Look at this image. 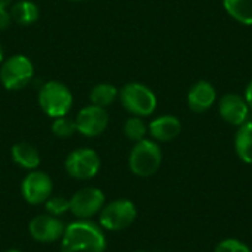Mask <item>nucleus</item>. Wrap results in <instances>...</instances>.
Instances as JSON below:
<instances>
[{
  "label": "nucleus",
  "instance_id": "obj_1",
  "mask_svg": "<svg viewBox=\"0 0 252 252\" xmlns=\"http://www.w3.org/2000/svg\"><path fill=\"white\" fill-rule=\"evenodd\" d=\"M61 241V252H105L106 250L103 230L87 220L66 226Z\"/></svg>",
  "mask_w": 252,
  "mask_h": 252
},
{
  "label": "nucleus",
  "instance_id": "obj_2",
  "mask_svg": "<svg viewBox=\"0 0 252 252\" xmlns=\"http://www.w3.org/2000/svg\"><path fill=\"white\" fill-rule=\"evenodd\" d=\"M72 102L74 97L69 87L58 80L46 81L38 90V105L50 118L68 115L72 108Z\"/></svg>",
  "mask_w": 252,
  "mask_h": 252
},
{
  "label": "nucleus",
  "instance_id": "obj_3",
  "mask_svg": "<svg viewBox=\"0 0 252 252\" xmlns=\"http://www.w3.org/2000/svg\"><path fill=\"white\" fill-rule=\"evenodd\" d=\"M123 108L134 117H149L157 109V96L145 84L133 81L124 84L118 92Z\"/></svg>",
  "mask_w": 252,
  "mask_h": 252
},
{
  "label": "nucleus",
  "instance_id": "obj_4",
  "mask_svg": "<svg viewBox=\"0 0 252 252\" xmlns=\"http://www.w3.org/2000/svg\"><path fill=\"white\" fill-rule=\"evenodd\" d=\"M161 164L162 151L157 142L143 139L134 143L128 157V165L133 174L139 177H151L159 170Z\"/></svg>",
  "mask_w": 252,
  "mask_h": 252
},
{
  "label": "nucleus",
  "instance_id": "obj_5",
  "mask_svg": "<svg viewBox=\"0 0 252 252\" xmlns=\"http://www.w3.org/2000/svg\"><path fill=\"white\" fill-rule=\"evenodd\" d=\"M34 77V63L25 55H13L0 65V81L7 90H21Z\"/></svg>",
  "mask_w": 252,
  "mask_h": 252
},
{
  "label": "nucleus",
  "instance_id": "obj_6",
  "mask_svg": "<svg viewBox=\"0 0 252 252\" xmlns=\"http://www.w3.org/2000/svg\"><path fill=\"white\" fill-rule=\"evenodd\" d=\"M137 217L136 205L128 199H117L100 210V226L105 230L120 232L130 227Z\"/></svg>",
  "mask_w": 252,
  "mask_h": 252
},
{
  "label": "nucleus",
  "instance_id": "obj_7",
  "mask_svg": "<svg viewBox=\"0 0 252 252\" xmlns=\"http://www.w3.org/2000/svg\"><path fill=\"white\" fill-rule=\"evenodd\" d=\"M65 170L77 180H90L100 170V158L94 149L78 148L68 154L65 159Z\"/></svg>",
  "mask_w": 252,
  "mask_h": 252
},
{
  "label": "nucleus",
  "instance_id": "obj_8",
  "mask_svg": "<svg viewBox=\"0 0 252 252\" xmlns=\"http://www.w3.org/2000/svg\"><path fill=\"white\" fill-rule=\"evenodd\" d=\"M103 207H105V195L100 189L93 186L77 190L69 199V211L81 220H87L93 217Z\"/></svg>",
  "mask_w": 252,
  "mask_h": 252
},
{
  "label": "nucleus",
  "instance_id": "obj_9",
  "mask_svg": "<svg viewBox=\"0 0 252 252\" xmlns=\"http://www.w3.org/2000/svg\"><path fill=\"white\" fill-rule=\"evenodd\" d=\"M52 192H53L52 179L44 171L32 170L24 177L21 183L22 198L31 205L44 204L52 196Z\"/></svg>",
  "mask_w": 252,
  "mask_h": 252
},
{
  "label": "nucleus",
  "instance_id": "obj_10",
  "mask_svg": "<svg viewBox=\"0 0 252 252\" xmlns=\"http://www.w3.org/2000/svg\"><path fill=\"white\" fill-rule=\"evenodd\" d=\"M109 124V115L105 108L89 105L78 111L75 117L77 133L86 137H97L100 136Z\"/></svg>",
  "mask_w": 252,
  "mask_h": 252
},
{
  "label": "nucleus",
  "instance_id": "obj_11",
  "mask_svg": "<svg viewBox=\"0 0 252 252\" xmlns=\"http://www.w3.org/2000/svg\"><path fill=\"white\" fill-rule=\"evenodd\" d=\"M28 232L31 238L41 244H52L62 238L65 232L63 223L50 214H43L34 217L28 224Z\"/></svg>",
  "mask_w": 252,
  "mask_h": 252
},
{
  "label": "nucleus",
  "instance_id": "obj_12",
  "mask_svg": "<svg viewBox=\"0 0 252 252\" xmlns=\"http://www.w3.org/2000/svg\"><path fill=\"white\" fill-rule=\"evenodd\" d=\"M219 112L226 123L239 127L248 121L250 108L244 96L238 93H227L219 102Z\"/></svg>",
  "mask_w": 252,
  "mask_h": 252
},
{
  "label": "nucleus",
  "instance_id": "obj_13",
  "mask_svg": "<svg viewBox=\"0 0 252 252\" xmlns=\"http://www.w3.org/2000/svg\"><path fill=\"white\" fill-rule=\"evenodd\" d=\"M217 100L216 89L211 83L201 80L195 83L188 93V105L193 112H205L208 111Z\"/></svg>",
  "mask_w": 252,
  "mask_h": 252
},
{
  "label": "nucleus",
  "instance_id": "obj_14",
  "mask_svg": "<svg viewBox=\"0 0 252 252\" xmlns=\"http://www.w3.org/2000/svg\"><path fill=\"white\" fill-rule=\"evenodd\" d=\"M148 131L157 142H171L182 133V123L174 115H161L149 123Z\"/></svg>",
  "mask_w": 252,
  "mask_h": 252
},
{
  "label": "nucleus",
  "instance_id": "obj_15",
  "mask_svg": "<svg viewBox=\"0 0 252 252\" xmlns=\"http://www.w3.org/2000/svg\"><path fill=\"white\" fill-rule=\"evenodd\" d=\"M12 159L16 165H19L24 170H37L41 159H40V154L37 151L35 146H32L31 143L27 142H18L12 146Z\"/></svg>",
  "mask_w": 252,
  "mask_h": 252
},
{
  "label": "nucleus",
  "instance_id": "obj_16",
  "mask_svg": "<svg viewBox=\"0 0 252 252\" xmlns=\"http://www.w3.org/2000/svg\"><path fill=\"white\" fill-rule=\"evenodd\" d=\"M10 15L13 22L28 27L38 21L40 18V9L38 6L31 0H18L10 4Z\"/></svg>",
  "mask_w": 252,
  "mask_h": 252
},
{
  "label": "nucleus",
  "instance_id": "obj_17",
  "mask_svg": "<svg viewBox=\"0 0 252 252\" xmlns=\"http://www.w3.org/2000/svg\"><path fill=\"white\" fill-rule=\"evenodd\" d=\"M235 151L242 162L252 165V121L239 126L235 136Z\"/></svg>",
  "mask_w": 252,
  "mask_h": 252
},
{
  "label": "nucleus",
  "instance_id": "obj_18",
  "mask_svg": "<svg viewBox=\"0 0 252 252\" xmlns=\"http://www.w3.org/2000/svg\"><path fill=\"white\" fill-rule=\"evenodd\" d=\"M118 92L120 90L111 83H99L90 90L89 99H90L92 105H96V106L106 109L109 105H112L117 100Z\"/></svg>",
  "mask_w": 252,
  "mask_h": 252
},
{
  "label": "nucleus",
  "instance_id": "obj_19",
  "mask_svg": "<svg viewBox=\"0 0 252 252\" xmlns=\"http://www.w3.org/2000/svg\"><path fill=\"white\" fill-rule=\"evenodd\" d=\"M223 4L235 21L252 25V0H223Z\"/></svg>",
  "mask_w": 252,
  "mask_h": 252
},
{
  "label": "nucleus",
  "instance_id": "obj_20",
  "mask_svg": "<svg viewBox=\"0 0 252 252\" xmlns=\"http://www.w3.org/2000/svg\"><path fill=\"white\" fill-rule=\"evenodd\" d=\"M123 131L126 134V137L131 142H140L146 137L148 133V126L145 124V121L140 117H130L123 127Z\"/></svg>",
  "mask_w": 252,
  "mask_h": 252
},
{
  "label": "nucleus",
  "instance_id": "obj_21",
  "mask_svg": "<svg viewBox=\"0 0 252 252\" xmlns=\"http://www.w3.org/2000/svg\"><path fill=\"white\" fill-rule=\"evenodd\" d=\"M52 133L59 137V139H68L71 136H74L77 133V126H75V120L69 118L68 115L65 117H59V118H53L52 123Z\"/></svg>",
  "mask_w": 252,
  "mask_h": 252
},
{
  "label": "nucleus",
  "instance_id": "obj_22",
  "mask_svg": "<svg viewBox=\"0 0 252 252\" xmlns=\"http://www.w3.org/2000/svg\"><path fill=\"white\" fill-rule=\"evenodd\" d=\"M44 208L46 213L50 216H62L66 211H69V199L63 198V196H50L46 202H44Z\"/></svg>",
  "mask_w": 252,
  "mask_h": 252
},
{
  "label": "nucleus",
  "instance_id": "obj_23",
  "mask_svg": "<svg viewBox=\"0 0 252 252\" xmlns=\"http://www.w3.org/2000/svg\"><path fill=\"white\" fill-rule=\"evenodd\" d=\"M214 252H251V250L248 248L247 244H244L242 241L239 239H224L221 241L217 247Z\"/></svg>",
  "mask_w": 252,
  "mask_h": 252
},
{
  "label": "nucleus",
  "instance_id": "obj_24",
  "mask_svg": "<svg viewBox=\"0 0 252 252\" xmlns=\"http://www.w3.org/2000/svg\"><path fill=\"white\" fill-rule=\"evenodd\" d=\"M12 15H10V10L9 9H0V31L1 30H6L10 27L12 24Z\"/></svg>",
  "mask_w": 252,
  "mask_h": 252
},
{
  "label": "nucleus",
  "instance_id": "obj_25",
  "mask_svg": "<svg viewBox=\"0 0 252 252\" xmlns=\"http://www.w3.org/2000/svg\"><path fill=\"white\" fill-rule=\"evenodd\" d=\"M245 100H247V103H248V108H250V111H252V80L248 83V86H247V89H245Z\"/></svg>",
  "mask_w": 252,
  "mask_h": 252
},
{
  "label": "nucleus",
  "instance_id": "obj_26",
  "mask_svg": "<svg viewBox=\"0 0 252 252\" xmlns=\"http://www.w3.org/2000/svg\"><path fill=\"white\" fill-rule=\"evenodd\" d=\"M12 4V0H0V9H7Z\"/></svg>",
  "mask_w": 252,
  "mask_h": 252
},
{
  "label": "nucleus",
  "instance_id": "obj_27",
  "mask_svg": "<svg viewBox=\"0 0 252 252\" xmlns=\"http://www.w3.org/2000/svg\"><path fill=\"white\" fill-rule=\"evenodd\" d=\"M3 61H4V52H3V47L0 44V65L3 63Z\"/></svg>",
  "mask_w": 252,
  "mask_h": 252
},
{
  "label": "nucleus",
  "instance_id": "obj_28",
  "mask_svg": "<svg viewBox=\"0 0 252 252\" xmlns=\"http://www.w3.org/2000/svg\"><path fill=\"white\" fill-rule=\"evenodd\" d=\"M4 252H22V251H19V250H7V251H4Z\"/></svg>",
  "mask_w": 252,
  "mask_h": 252
},
{
  "label": "nucleus",
  "instance_id": "obj_29",
  "mask_svg": "<svg viewBox=\"0 0 252 252\" xmlns=\"http://www.w3.org/2000/svg\"><path fill=\"white\" fill-rule=\"evenodd\" d=\"M68 1H86V0H68Z\"/></svg>",
  "mask_w": 252,
  "mask_h": 252
},
{
  "label": "nucleus",
  "instance_id": "obj_30",
  "mask_svg": "<svg viewBox=\"0 0 252 252\" xmlns=\"http://www.w3.org/2000/svg\"><path fill=\"white\" fill-rule=\"evenodd\" d=\"M136 252H148V251H136Z\"/></svg>",
  "mask_w": 252,
  "mask_h": 252
}]
</instances>
